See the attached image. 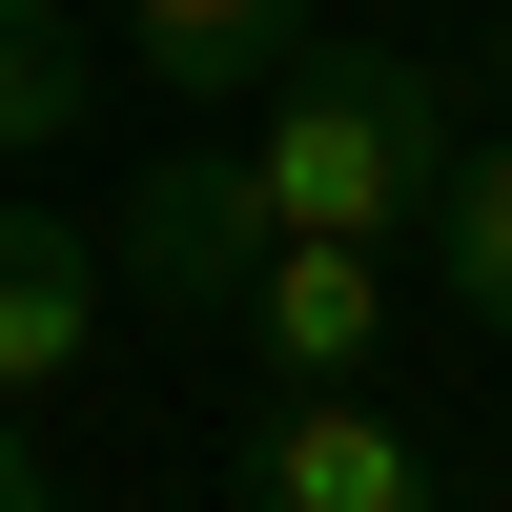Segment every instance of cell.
Instances as JSON below:
<instances>
[{
  "label": "cell",
  "mask_w": 512,
  "mask_h": 512,
  "mask_svg": "<svg viewBox=\"0 0 512 512\" xmlns=\"http://www.w3.org/2000/svg\"><path fill=\"white\" fill-rule=\"evenodd\" d=\"M308 21H328V0H123V41H144V82H185V103H267Z\"/></svg>",
  "instance_id": "8992f818"
},
{
  "label": "cell",
  "mask_w": 512,
  "mask_h": 512,
  "mask_svg": "<svg viewBox=\"0 0 512 512\" xmlns=\"http://www.w3.org/2000/svg\"><path fill=\"white\" fill-rule=\"evenodd\" d=\"M246 512H451L431 431H390L369 390H287L267 431H246Z\"/></svg>",
  "instance_id": "3957f363"
},
{
  "label": "cell",
  "mask_w": 512,
  "mask_h": 512,
  "mask_svg": "<svg viewBox=\"0 0 512 512\" xmlns=\"http://www.w3.org/2000/svg\"><path fill=\"white\" fill-rule=\"evenodd\" d=\"M410 246L451 267V308H472V328H512V144H451V205H431Z\"/></svg>",
  "instance_id": "ba28073f"
},
{
  "label": "cell",
  "mask_w": 512,
  "mask_h": 512,
  "mask_svg": "<svg viewBox=\"0 0 512 512\" xmlns=\"http://www.w3.org/2000/svg\"><path fill=\"white\" fill-rule=\"evenodd\" d=\"M246 267H267L246 144H185V164H144V205H103V287H144V308H246Z\"/></svg>",
  "instance_id": "7a4b0ae2"
},
{
  "label": "cell",
  "mask_w": 512,
  "mask_h": 512,
  "mask_svg": "<svg viewBox=\"0 0 512 512\" xmlns=\"http://www.w3.org/2000/svg\"><path fill=\"white\" fill-rule=\"evenodd\" d=\"M451 62L431 41H287V82H267V226H328V246H410L451 205Z\"/></svg>",
  "instance_id": "6da1fadb"
},
{
  "label": "cell",
  "mask_w": 512,
  "mask_h": 512,
  "mask_svg": "<svg viewBox=\"0 0 512 512\" xmlns=\"http://www.w3.org/2000/svg\"><path fill=\"white\" fill-rule=\"evenodd\" d=\"M103 103V62H82V21L62 0H0V164H41L62 123Z\"/></svg>",
  "instance_id": "52a82bcc"
},
{
  "label": "cell",
  "mask_w": 512,
  "mask_h": 512,
  "mask_svg": "<svg viewBox=\"0 0 512 512\" xmlns=\"http://www.w3.org/2000/svg\"><path fill=\"white\" fill-rule=\"evenodd\" d=\"M492 492H512V451H492Z\"/></svg>",
  "instance_id": "8fae6325"
},
{
  "label": "cell",
  "mask_w": 512,
  "mask_h": 512,
  "mask_svg": "<svg viewBox=\"0 0 512 512\" xmlns=\"http://www.w3.org/2000/svg\"><path fill=\"white\" fill-rule=\"evenodd\" d=\"M0 512H62V492H41V451H21V410H0Z\"/></svg>",
  "instance_id": "9c48e42d"
},
{
  "label": "cell",
  "mask_w": 512,
  "mask_h": 512,
  "mask_svg": "<svg viewBox=\"0 0 512 512\" xmlns=\"http://www.w3.org/2000/svg\"><path fill=\"white\" fill-rule=\"evenodd\" d=\"M246 328H267V369H287V390H369V349H390V246L267 226V267H246Z\"/></svg>",
  "instance_id": "277c9868"
},
{
  "label": "cell",
  "mask_w": 512,
  "mask_h": 512,
  "mask_svg": "<svg viewBox=\"0 0 512 512\" xmlns=\"http://www.w3.org/2000/svg\"><path fill=\"white\" fill-rule=\"evenodd\" d=\"M82 349H103V226L0 205V410H21V390H62Z\"/></svg>",
  "instance_id": "5b68a950"
},
{
  "label": "cell",
  "mask_w": 512,
  "mask_h": 512,
  "mask_svg": "<svg viewBox=\"0 0 512 512\" xmlns=\"http://www.w3.org/2000/svg\"><path fill=\"white\" fill-rule=\"evenodd\" d=\"M472 82H492V103H512V0H492V21H472Z\"/></svg>",
  "instance_id": "30bf717a"
}]
</instances>
